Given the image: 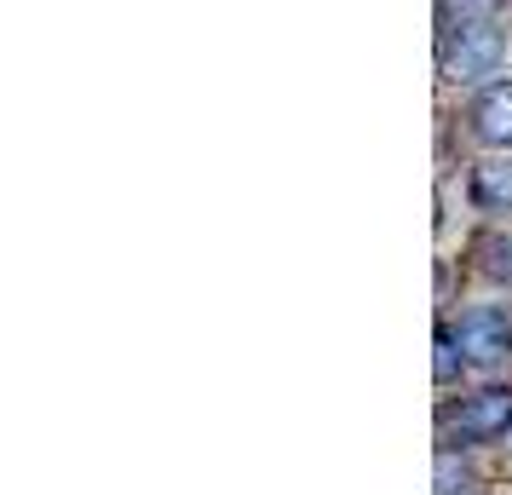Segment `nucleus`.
<instances>
[{
  "instance_id": "f03ea898",
  "label": "nucleus",
  "mask_w": 512,
  "mask_h": 495,
  "mask_svg": "<svg viewBox=\"0 0 512 495\" xmlns=\"http://www.w3.org/2000/svg\"><path fill=\"white\" fill-rule=\"evenodd\" d=\"M449 432H455V444H495V438H507L512 432V386H484V392H472Z\"/></svg>"
},
{
  "instance_id": "39448f33",
  "label": "nucleus",
  "mask_w": 512,
  "mask_h": 495,
  "mask_svg": "<svg viewBox=\"0 0 512 495\" xmlns=\"http://www.w3.org/2000/svg\"><path fill=\"white\" fill-rule=\"evenodd\" d=\"M472 202L484 213H512V162L507 156H489L472 167Z\"/></svg>"
},
{
  "instance_id": "9d476101",
  "label": "nucleus",
  "mask_w": 512,
  "mask_h": 495,
  "mask_svg": "<svg viewBox=\"0 0 512 495\" xmlns=\"http://www.w3.org/2000/svg\"><path fill=\"white\" fill-rule=\"evenodd\" d=\"M507 472H512V432H507Z\"/></svg>"
},
{
  "instance_id": "7ed1b4c3",
  "label": "nucleus",
  "mask_w": 512,
  "mask_h": 495,
  "mask_svg": "<svg viewBox=\"0 0 512 495\" xmlns=\"http://www.w3.org/2000/svg\"><path fill=\"white\" fill-rule=\"evenodd\" d=\"M455 340H461V352H466L472 369H495V363L512 352V317L501 306H478V311L461 317Z\"/></svg>"
},
{
  "instance_id": "0eeeda50",
  "label": "nucleus",
  "mask_w": 512,
  "mask_h": 495,
  "mask_svg": "<svg viewBox=\"0 0 512 495\" xmlns=\"http://www.w3.org/2000/svg\"><path fill=\"white\" fill-rule=\"evenodd\" d=\"M461 340H455V329H438V340H432V380L438 386H449V380L461 375Z\"/></svg>"
},
{
  "instance_id": "20e7f679",
  "label": "nucleus",
  "mask_w": 512,
  "mask_h": 495,
  "mask_svg": "<svg viewBox=\"0 0 512 495\" xmlns=\"http://www.w3.org/2000/svg\"><path fill=\"white\" fill-rule=\"evenodd\" d=\"M472 133L489 150H507L512 144V81H495V87L478 93V104H472Z\"/></svg>"
},
{
  "instance_id": "6e6552de",
  "label": "nucleus",
  "mask_w": 512,
  "mask_h": 495,
  "mask_svg": "<svg viewBox=\"0 0 512 495\" xmlns=\"http://www.w3.org/2000/svg\"><path fill=\"white\" fill-rule=\"evenodd\" d=\"M438 495H484V484L455 461V449H443L438 455Z\"/></svg>"
},
{
  "instance_id": "1a4fd4ad",
  "label": "nucleus",
  "mask_w": 512,
  "mask_h": 495,
  "mask_svg": "<svg viewBox=\"0 0 512 495\" xmlns=\"http://www.w3.org/2000/svg\"><path fill=\"white\" fill-rule=\"evenodd\" d=\"M501 0H438V24L443 29H461V24H478V18H495Z\"/></svg>"
},
{
  "instance_id": "f257e3e1",
  "label": "nucleus",
  "mask_w": 512,
  "mask_h": 495,
  "mask_svg": "<svg viewBox=\"0 0 512 495\" xmlns=\"http://www.w3.org/2000/svg\"><path fill=\"white\" fill-rule=\"evenodd\" d=\"M438 64H443V81H484V75H495L507 64V29H501V18L443 29Z\"/></svg>"
},
{
  "instance_id": "423d86ee",
  "label": "nucleus",
  "mask_w": 512,
  "mask_h": 495,
  "mask_svg": "<svg viewBox=\"0 0 512 495\" xmlns=\"http://www.w3.org/2000/svg\"><path fill=\"white\" fill-rule=\"evenodd\" d=\"M472 260H478V271H484L489 283H512V242L501 231L472 236Z\"/></svg>"
}]
</instances>
